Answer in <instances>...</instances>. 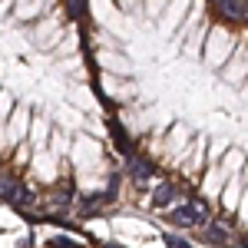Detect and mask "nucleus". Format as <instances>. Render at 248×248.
I'll return each instance as SVG.
<instances>
[{
    "mask_svg": "<svg viewBox=\"0 0 248 248\" xmlns=\"http://www.w3.org/2000/svg\"><path fill=\"white\" fill-rule=\"evenodd\" d=\"M123 172H126V179H129L133 186H146V182L155 175V166L149 162V159H142V155H129L126 166H123Z\"/></svg>",
    "mask_w": 248,
    "mask_h": 248,
    "instance_id": "obj_2",
    "label": "nucleus"
},
{
    "mask_svg": "<svg viewBox=\"0 0 248 248\" xmlns=\"http://www.w3.org/2000/svg\"><path fill=\"white\" fill-rule=\"evenodd\" d=\"M166 245H169V248H192L186 238H175V235H172V238H166Z\"/></svg>",
    "mask_w": 248,
    "mask_h": 248,
    "instance_id": "obj_8",
    "label": "nucleus"
},
{
    "mask_svg": "<svg viewBox=\"0 0 248 248\" xmlns=\"http://www.w3.org/2000/svg\"><path fill=\"white\" fill-rule=\"evenodd\" d=\"M175 199H179V186H175V182H162V186H155V189H153L149 205H153V209H172Z\"/></svg>",
    "mask_w": 248,
    "mask_h": 248,
    "instance_id": "obj_5",
    "label": "nucleus"
},
{
    "mask_svg": "<svg viewBox=\"0 0 248 248\" xmlns=\"http://www.w3.org/2000/svg\"><path fill=\"white\" fill-rule=\"evenodd\" d=\"M93 248H123V245H113V242H96V238H93Z\"/></svg>",
    "mask_w": 248,
    "mask_h": 248,
    "instance_id": "obj_9",
    "label": "nucleus"
},
{
    "mask_svg": "<svg viewBox=\"0 0 248 248\" xmlns=\"http://www.w3.org/2000/svg\"><path fill=\"white\" fill-rule=\"evenodd\" d=\"M73 199H77L73 186H63V189L50 192V202H53V205H63V209H70V205H73Z\"/></svg>",
    "mask_w": 248,
    "mask_h": 248,
    "instance_id": "obj_6",
    "label": "nucleus"
},
{
    "mask_svg": "<svg viewBox=\"0 0 248 248\" xmlns=\"http://www.w3.org/2000/svg\"><path fill=\"white\" fill-rule=\"evenodd\" d=\"M199 235H202V242L205 245H215V248H235V235H232L222 222H209V225H202L199 229Z\"/></svg>",
    "mask_w": 248,
    "mask_h": 248,
    "instance_id": "obj_3",
    "label": "nucleus"
},
{
    "mask_svg": "<svg viewBox=\"0 0 248 248\" xmlns=\"http://www.w3.org/2000/svg\"><path fill=\"white\" fill-rule=\"evenodd\" d=\"M106 126H109V136H113L116 153H123L126 159H129V155H136V142L129 139V133L119 126V119H116V116H109V119H106Z\"/></svg>",
    "mask_w": 248,
    "mask_h": 248,
    "instance_id": "obj_4",
    "label": "nucleus"
},
{
    "mask_svg": "<svg viewBox=\"0 0 248 248\" xmlns=\"http://www.w3.org/2000/svg\"><path fill=\"white\" fill-rule=\"evenodd\" d=\"M0 235H3V229H0Z\"/></svg>",
    "mask_w": 248,
    "mask_h": 248,
    "instance_id": "obj_11",
    "label": "nucleus"
},
{
    "mask_svg": "<svg viewBox=\"0 0 248 248\" xmlns=\"http://www.w3.org/2000/svg\"><path fill=\"white\" fill-rule=\"evenodd\" d=\"M0 175H3V166H0Z\"/></svg>",
    "mask_w": 248,
    "mask_h": 248,
    "instance_id": "obj_10",
    "label": "nucleus"
},
{
    "mask_svg": "<svg viewBox=\"0 0 248 248\" xmlns=\"http://www.w3.org/2000/svg\"><path fill=\"white\" fill-rule=\"evenodd\" d=\"M46 245H50V248H83V245H77V242H66L63 235H60V238H50Z\"/></svg>",
    "mask_w": 248,
    "mask_h": 248,
    "instance_id": "obj_7",
    "label": "nucleus"
},
{
    "mask_svg": "<svg viewBox=\"0 0 248 248\" xmlns=\"http://www.w3.org/2000/svg\"><path fill=\"white\" fill-rule=\"evenodd\" d=\"M169 225L175 229H202L209 225L212 215H209V205L205 202H186V205H172V212H166Z\"/></svg>",
    "mask_w": 248,
    "mask_h": 248,
    "instance_id": "obj_1",
    "label": "nucleus"
}]
</instances>
